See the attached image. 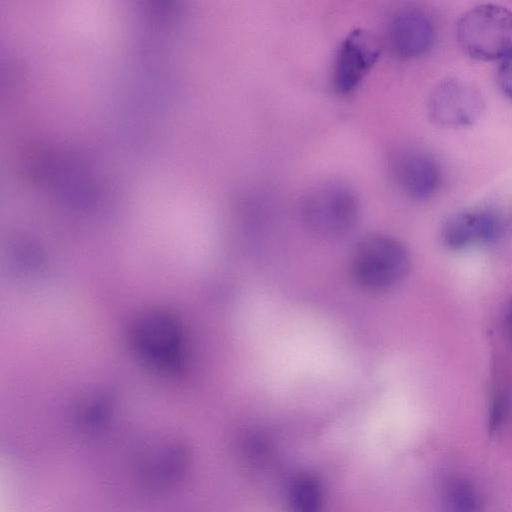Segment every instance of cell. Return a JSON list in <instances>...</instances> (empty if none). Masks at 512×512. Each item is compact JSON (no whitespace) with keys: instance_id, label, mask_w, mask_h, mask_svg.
Instances as JSON below:
<instances>
[{"instance_id":"6da1fadb","label":"cell","mask_w":512,"mask_h":512,"mask_svg":"<svg viewBox=\"0 0 512 512\" xmlns=\"http://www.w3.org/2000/svg\"><path fill=\"white\" fill-rule=\"evenodd\" d=\"M410 269V255L398 239L386 234H370L354 247L350 272L362 289L382 293L400 285Z\"/></svg>"},{"instance_id":"7a4b0ae2","label":"cell","mask_w":512,"mask_h":512,"mask_svg":"<svg viewBox=\"0 0 512 512\" xmlns=\"http://www.w3.org/2000/svg\"><path fill=\"white\" fill-rule=\"evenodd\" d=\"M456 37L473 59L503 60L512 53V12L498 4L475 6L458 20Z\"/></svg>"},{"instance_id":"3957f363","label":"cell","mask_w":512,"mask_h":512,"mask_svg":"<svg viewBox=\"0 0 512 512\" xmlns=\"http://www.w3.org/2000/svg\"><path fill=\"white\" fill-rule=\"evenodd\" d=\"M301 214L311 232L333 238L346 234L355 226L360 204L349 186L339 182H324L305 195Z\"/></svg>"},{"instance_id":"277c9868","label":"cell","mask_w":512,"mask_h":512,"mask_svg":"<svg viewBox=\"0 0 512 512\" xmlns=\"http://www.w3.org/2000/svg\"><path fill=\"white\" fill-rule=\"evenodd\" d=\"M190 451L182 440L158 436L142 444L137 468L145 484L155 488L177 485L188 471Z\"/></svg>"},{"instance_id":"5b68a950","label":"cell","mask_w":512,"mask_h":512,"mask_svg":"<svg viewBox=\"0 0 512 512\" xmlns=\"http://www.w3.org/2000/svg\"><path fill=\"white\" fill-rule=\"evenodd\" d=\"M381 45L370 32L357 28L340 42L334 58L332 81L341 94L354 91L381 55Z\"/></svg>"},{"instance_id":"8992f818","label":"cell","mask_w":512,"mask_h":512,"mask_svg":"<svg viewBox=\"0 0 512 512\" xmlns=\"http://www.w3.org/2000/svg\"><path fill=\"white\" fill-rule=\"evenodd\" d=\"M484 103L480 93L469 83L448 78L439 82L428 99V114L445 127H465L481 117Z\"/></svg>"},{"instance_id":"52a82bcc","label":"cell","mask_w":512,"mask_h":512,"mask_svg":"<svg viewBox=\"0 0 512 512\" xmlns=\"http://www.w3.org/2000/svg\"><path fill=\"white\" fill-rule=\"evenodd\" d=\"M132 336L138 350L151 361L164 366L179 362L181 330L168 313L161 310L143 312L133 324Z\"/></svg>"},{"instance_id":"ba28073f","label":"cell","mask_w":512,"mask_h":512,"mask_svg":"<svg viewBox=\"0 0 512 512\" xmlns=\"http://www.w3.org/2000/svg\"><path fill=\"white\" fill-rule=\"evenodd\" d=\"M390 168L397 187L410 199H429L440 187V166L434 157L425 151L401 150L392 157Z\"/></svg>"},{"instance_id":"9c48e42d","label":"cell","mask_w":512,"mask_h":512,"mask_svg":"<svg viewBox=\"0 0 512 512\" xmlns=\"http://www.w3.org/2000/svg\"><path fill=\"white\" fill-rule=\"evenodd\" d=\"M501 233L502 223L494 212L474 209L451 216L442 227L441 240L449 250L464 251L493 244Z\"/></svg>"},{"instance_id":"30bf717a","label":"cell","mask_w":512,"mask_h":512,"mask_svg":"<svg viewBox=\"0 0 512 512\" xmlns=\"http://www.w3.org/2000/svg\"><path fill=\"white\" fill-rule=\"evenodd\" d=\"M430 16L415 7L402 8L390 18L386 41L390 50L403 59H413L428 52L434 41Z\"/></svg>"},{"instance_id":"8fae6325","label":"cell","mask_w":512,"mask_h":512,"mask_svg":"<svg viewBox=\"0 0 512 512\" xmlns=\"http://www.w3.org/2000/svg\"><path fill=\"white\" fill-rule=\"evenodd\" d=\"M293 512H322L323 493L320 482L311 474L296 475L289 487Z\"/></svg>"},{"instance_id":"7c38bea8","label":"cell","mask_w":512,"mask_h":512,"mask_svg":"<svg viewBox=\"0 0 512 512\" xmlns=\"http://www.w3.org/2000/svg\"><path fill=\"white\" fill-rule=\"evenodd\" d=\"M443 505L446 512H480V496L469 480L455 478L444 488Z\"/></svg>"},{"instance_id":"4fadbf2b","label":"cell","mask_w":512,"mask_h":512,"mask_svg":"<svg viewBox=\"0 0 512 512\" xmlns=\"http://www.w3.org/2000/svg\"><path fill=\"white\" fill-rule=\"evenodd\" d=\"M497 83L501 91L512 100V53L501 61L497 70Z\"/></svg>"},{"instance_id":"5bb4252c","label":"cell","mask_w":512,"mask_h":512,"mask_svg":"<svg viewBox=\"0 0 512 512\" xmlns=\"http://www.w3.org/2000/svg\"><path fill=\"white\" fill-rule=\"evenodd\" d=\"M507 325H508L509 332L512 335V303H511V305L508 309V313H507Z\"/></svg>"}]
</instances>
